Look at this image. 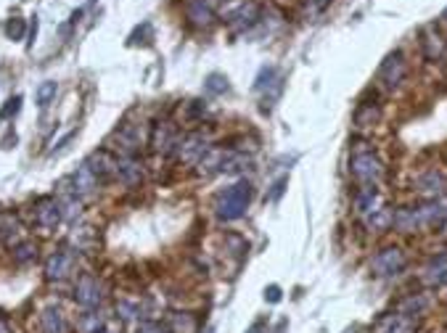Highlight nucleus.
Segmentation results:
<instances>
[{"instance_id": "obj_39", "label": "nucleus", "mask_w": 447, "mask_h": 333, "mask_svg": "<svg viewBox=\"0 0 447 333\" xmlns=\"http://www.w3.org/2000/svg\"><path fill=\"white\" fill-rule=\"evenodd\" d=\"M259 328H262V323H254V325H252V331H249V333H257Z\"/></svg>"}, {"instance_id": "obj_31", "label": "nucleus", "mask_w": 447, "mask_h": 333, "mask_svg": "<svg viewBox=\"0 0 447 333\" xmlns=\"http://www.w3.org/2000/svg\"><path fill=\"white\" fill-rule=\"evenodd\" d=\"M302 6H305V14H307L309 19H315V17H320L328 6H331V0H302Z\"/></svg>"}, {"instance_id": "obj_17", "label": "nucleus", "mask_w": 447, "mask_h": 333, "mask_svg": "<svg viewBox=\"0 0 447 333\" xmlns=\"http://www.w3.org/2000/svg\"><path fill=\"white\" fill-rule=\"evenodd\" d=\"M415 328H418L415 317L400 315V312H397L395 317L384 320V325H381V333H415Z\"/></svg>"}, {"instance_id": "obj_38", "label": "nucleus", "mask_w": 447, "mask_h": 333, "mask_svg": "<svg viewBox=\"0 0 447 333\" xmlns=\"http://www.w3.org/2000/svg\"><path fill=\"white\" fill-rule=\"evenodd\" d=\"M0 333H11V325H8L6 317H0Z\"/></svg>"}, {"instance_id": "obj_36", "label": "nucleus", "mask_w": 447, "mask_h": 333, "mask_svg": "<svg viewBox=\"0 0 447 333\" xmlns=\"http://www.w3.org/2000/svg\"><path fill=\"white\" fill-rule=\"evenodd\" d=\"M281 297H283V294H281V286H268V288H265V301H270V304H278V301H281Z\"/></svg>"}, {"instance_id": "obj_21", "label": "nucleus", "mask_w": 447, "mask_h": 333, "mask_svg": "<svg viewBox=\"0 0 447 333\" xmlns=\"http://www.w3.org/2000/svg\"><path fill=\"white\" fill-rule=\"evenodd\" d=\"M426 307H429V297L426 294H411L408 299L400 304V315H408V317H418L421 312H426Z\"/></svg>"}, {"instance_id": "obj_2", "label": "nucleus", "mask_w": 447, "mask_h": 333, "mask_svg": "<svg viewBox=\"0 0 447 333\" xmlns=\"http://www.w3.org/2000/svg\"><path fill=\"white\" fill-rule=\"evenodd\" d=\"M254 196V188L249 180H236L233 185H228L225 191H220V196L215 201V212L223 222H236L246 215L249 204Z\"/></svg>"}, {"instance_id": "obj_29", "label": "nucleus", "mask_w": 447, "mask_h": 333, "mask_svg": "<svg viewBox=\"0 0 447 333\" xmlns=\"http://www.w3.org/2000/svg\"><path fill=\"white\" fill-rule=\"evenodd\" d=\"M27 32V24H24V19H8V24H6V34H8V40H21Z\"/></svg>"}, {"instance_id": "obj_19", "label": "nucleus", "mask_w": 447, "mask_h": 333, "mask_svg": "<svg viewBox=\"0 0 447 333\" xmlns=\"http://www.w3.org/2000/svg\"><path fill=\"white\" fill-rule=\"evenodd\" d=\"M40 320H43V331L45 333H67L69 331L67 320H64V312L56 310V307H48Z\"/></svg>"}, {"instance_id": "obj_15", "label": "nucleus", "mask_w": 447, "mask_h": 333, "mask_svg": "<svg viewBox=\"0 0 447 333\" xmlns=\"http://www.w3.org/2000/svg\"><path fill=\"white\" fill-rule=\"evenodd\" d=\"M90 169H93V175L98 178V180H106L109 175H114L117 172V159H111L106 151H96L90 159L85 162Z\"/></svg>"}, {"instance_id": "obj_28", "label": "nucleus", "mask_w": 447, "mask_h": 333, "mask_svg": "<svg viewBox=\"0 0 447 333\" xmlns=\"http://www.w3.org/2000/svg\"><path fill=\"white\" fill-rule=\"evenodd\" d=\"M34 257H37V244H32V241H27V244L14 249V262L17 265H27V262H32Z\"/></svg>"}, {"instance_id": "obj_20", "label": "nucleus", "mask_w": 447, "mask_h": 333, "mask_svg": "<svg viewBox=\"0 0 447 333\" xmlns=\"http://www.w3.org/2000/svg\"><path fill=\"white\" fill-rule=\"evenodd\" d=\"M418 188L426 193V196H439L445 191V178L437 172V169H429L426 175L418 178Z\"/></svg>"}, {"instance_id": "obj_9", "label": "nucleus", "mask_w": 447, "mask_h": 333, "mask_svg": "<svg viewBox=\"0 0 447 333\" xmlns=\"http://www.w3.org/2000/svg\"><path fill=\"white\" fill-rule=\"evenodd\" d=\"M74 272V254L72 251H53L45 262V278L48 281H64Z\"/></svg>"}, {"instance_id": "obj_34", "label": "nucleus", "mask_w": 447, "mask_h": 333, "mask_svg": "<svg viewBox=\"0 0 447 333\" xmlns=\"http://www.w3.org/2000/svg\"><path fill=\"white\" fill-rule=\"evenodd\" d=\"M19 109H21V96H14V98L6 100V106H3V111H0V119H8L19 114Z\"/></svg>"}, {"instance_id": "obj_6", "label": "nucleus", "mask_w": 447, "mask_h": 333, "mask_svg": "<svg viewBox=\"0 0 447 333\" xmlns=\"http://www.w3.org/2000/svg\"><path fill=\"white\" fill-rule=\"evenodd\" d=\"M103 299V288H101V281L96 278V275H80V281L74 283V301L80 304V307H85V310H96Z\"/></svg>"}, {"instance_id": "obj_27", "label": "nucleus", "mask_w": 447, "mask_h": 333, "mask_svg": "<svg viewBox=\"0 0 447 333\" xmlns=\"http://www.w3.org/2000/svg\"><path fill=\"white\" fill-rule=\"evenodd\" d=\"M56 93H58V85L53 83V80H45V83L40 85L37 90H34V98H37V106L40 109H45L53 98H56Z\"/></svg>"}, {"instance_id": "obj_3", "label": "nucleus", "mask_w": 447, "mask_h": 333, "mask_svg": "<svg viewBox=\"0 0 447 333\" xmlns=\"http://www.w3.org/2000/svg\"><path fill=\"white\" fill-rule=\"evenodd\" d=\"M349 172H352V178L360 185H376L384 178V164H381L378 156H373L371 151H365V153H355L352 156Z\"/></svg>"}, {"instance_id": "obj_8", "label": "nucleus", "mask_w": 447, "mask_h": 333, "mask_svg": "<svg viewBox=\"0 0 447 333\" xmlns=\"http://www.w3.org/2000/svg\"><path fill=\"white\" fill-rule=\"evenodd\" d=\"M215 11H217V0H186V19L190 27L204 30L215 21Z\"/></svg>"}, {"instance_id": "obj_14", "label": "nucleus", "mask_w": 447, "mask_h": 333, "mask_svg": "<svg viewBox=\"0 0 447 333\" xmlns=\"http://www.w3.org/2000/svg\"><path fill=\"white\" fill-rule=\"evenodd\" d=\"M355 209H358V215H362V217L373 215L376 209H381V206H378L376 185H360V188H358V193H355Z\"/></svg>"}, {"instance_id": "obj_16", "label": "nucleus", "mask_w": 447, "mask_h": 333, "mask_svg": "<svg viewBox=\"0 0 447 333\" xmlns=\"http://www.w3.org/2000/svg\"><path fill=\"white\" fill-rule=\"evenodd\" d=\"M151 143H154V149L162 151V153H170V151L177 149V138H175V130H172L170 122H162V125H156Z\"/></svg>"}, {"instance_id": "obj_42", "label": "nucleus", "mask_w": 447, "mask_h": 333, "mask_svg": "<svg viewBox=\"0 0 447 333\" xmlns=\"http://www.w3.org/2000/svg\"><path fill=\"white\" fill-rule=\"evenodd\" d=\"M101 333H111V331H101Z\"/></svg>"}, {"instance_id": "obj_25", "label": "nucleus", "mask_w": 447, "mask_h": 333, "mask_svg": "<svg viewBox=\"0 0 447 333\" xmlns=\"http://www.w3.org/2000/svg\"><path fill=\"white\" fill-rule=\"evenodd\" d=\"M228 90H230V85H228V77H225V74L212 72V74L204 80V93H206V96H225Z\"/></svg>"}, {"instance_id": "obj_22", "label": "nucleus", "mask_w": 447, "mask_h": 333, "mask_svg": "<svg viewBox=\"0 0 447 333\" xmlns=\"http://www.w3.org/2000/svg\"><path fill=\"white\" fill-rule=\"evenodd\" d=\"M257 21V6H241L239 11H233L230 14V24L236 27V30H246V27H252Z\"/></svg>"}, {"instance_id": "obj_26", "label": "nucleus", "mask_w": 447, "mask_h": 333, "mask_svg": "<svg viewBox=\"0 0 447 333\" xmlns=\"http://www.w3.org/2000/svg\"><path fill=\"white\" fill-rule=\"evenodd\" d=\"M281 80V74H278V69L275 67H262L257 74V80H254V90L257 93H265L268 87H273L275 83Z\"/></svg>"}, {"instance_id": "obj_33", "label": "nucleus", "mask_w": 447, "mask_h": 333, "mask_svg": "<svg viewBox=\"0 0 447 333\" xmlns=\"http://www.w3.org/2000/svg\"><path fill=\"white\" fill-rule=\"evenodd\" d=\"M135 333H172V331H170V325H162L159 320H146V323L138 325Z\"/></svg>"}, {"instance_id": "obj_24", "label": "nucleus", "mask_w": 447, "mask_h": 333, "mask_svg": "<svg viewBox=\"0 0 447 333\" xmlns=\"http://www.w3.org/2000/svg\"><path fill=\"white\" fill-rule=\"evenodd\" d=\"M365 225H368L371 230H376V233H384V230L392 228V212H389V209H376L373 215L365 217Z\"/></svg>"}, {"instance_id": "obj_12", "label": "nucleus", "mask_w": 447, "mask_h": 333, "mask_svg": "<svg viewBox=\"0 0 447 333\" xmlns=\"http://www.w3.org/2000/svg\"><path fill=\"white\" fill-rule=\"evenodd\" d=\"M424 283L431 286V288H439V286H447V251L445 254H437L431 257L426 267H424Z\"/></svg>"}, {"instance_id": "obj_4", "label": "nucleus", "mask_w": 447, "mask_h": 333, "mask_svg": "<svg viewBox=\"0 0 447 333\" xmlns=\"http://www.w3.org/2000/svg\"><path fill=\"white\" fill-rule=\"evenodd\" d=\"M405 265H408V257L400 246H386V249L376 251L371 259V270L378 278H392L397 272H402Z\"/></svg>"}, {"instance_id": "obj_13", "label": "nucleus", "mask_w": 447, "mask_h": 333, "mask_svg": "<svg viewBox=\"0 0 447 333\" xmlns=\"http://www.w3.org/2000/svg\"><path fill=\"white\" fill-rule=\"evenodd\" d=\"M114 175H117L124 185H138L143 180V166H140V162L133 159V156H122V159H117V172H114Z\"/></svg>"}, {"instance_id": "obj_41", "label": "nucleus", "mask_w": 447, "mask_h": 333, "mask_svg": "<svg viewBox=\"0 0 447 333\" xmlns=\"http://www.w3.org/2000/svg\"><path fill=\"white\" fill-rule=\"evenodd\" d=\"M442 19H447V11H445V14H442Z\"/></svg>"}, {"instance_id": "obj_35", "label": "nucleus", "mask_w": 447, "mask_h": 333, "mask_svg": "<svg viewBox=\"0 0 447 333\" xmlns=\"http://www.w3.org/2000/svg\"><path fill=\"white\" fill-rule=\"evenodd\" d=\"M286 185H289V178H286V175H283V178H278V180L273 183V188H270V193H268V201H273V204H275V201L283 196Z\"/></svg>"}, {"instance_id": "obj_32", "label": "nucleus", "mask_w": 447, "mask_h": 333, "mask_svg": "<svg viewBox=\"0 0 447 333\" xmlns=\"http://www.w3.org/2000/svg\"><path fill=\"white\" fill-rule=\"evenodd\" d=\"M117 312H120L122 320H135V317L140 315V307L133 304V301H120V304H117Z\"/></svg>"}, {"instance_id": "obj_7", "label": "nucleus", "mask_w": 447, "mask_h": 333, "mask_svg": "<svg viewBox=\"0 0 447 333\" xmlns=\"http://www.w3.org/2000/svg\"><path fill=\"white\" fill-rule=\"evenodd\" d=\"M64 219V212H61V204L51 196H43V199L34 204V222H37V228L40 230H45V233H51L56 230V225Z\"/></svg>"}, {"instance_id": "obj_11", "label": "nucleus", "mask_w": 447, "mask_h": 333, "mask_svg": "<svg viewBox=\"0 0 447 333\" xmlns=\"http://www.w3.org/2000/svg\"><path fill=\"white\" fill-rule=\"evenodd\" d=\"M177 156L183 159V162H201L204 159V153L209 151V143H206V138L201 133H190L188 138H183L180 143H177Z\"/></svg>"}, {"instance_id": "obj_1", "label": "nucleus", "mask_w": 447, "mask_h": 333, "mask_svg": "<svg viewBox=\"0 0 447 333\" xmlns=\"http://www.w3.org/2000/svg\"><path fill=\"white\" fill-rule=\"evenodd\" d=\"M447 222V206L424 204V206H402L392 212V228L400 233H418L429 228H442Z\"/></svg>"}, {"instance_id": "obj_40", "label": "nucleus", "mask_w": 447, "mask_h": 333, "mask_svg": "<svg viewBox=\"0 0 447 333\" xmlns=\"http://www.w3.org/2000/svg\"><path fill=\"white\" fill-rule=\"evenodd\" d=\"M344 333H358V331H355V328H347V331H344Z\"/></svg>"}, {"instance_id": "obj_37", "label": "nucleus", "mask_w": 447, "mask_h": 333, "mask_svg": "<svg viewBox=\"0 0 447 333\" xmlns=\"http://www.w3.org/2000/svg\"><path fill=\"white\" fill-rule=\"evenodd\" d=\"M74 135H77V130H72V133L64 135V138H61V140H58V143H56V146L51 149V153H61V151L67 149V143L72 140V138H74Z\"/></svg>"}, {"instance_id": "obj_30", "label": "nucleus", "mask_w": 447, "mask_h": 333, "mask_svg": "<svg viewBox=\"0 0 447 333\" xmlns=\"http://www.w3.org/2000/svg\"><path fill=\"white\" fill-rule=\"evenodd\" d=\"M170 331L172 333H190L193 331V320L188 315H170Z\"/></svg>"}, {"instance_id": "obj_10", "label": "nucleus", "mask_w": 447, "mask_h": 333, "mask_svg": "<svg viewBox=\"0 0 447 333\" xmlns=\"http://www.w3.org/2000/svg\"><path fill=\"white\" fill-rule=\"evenodd\" d=\"M72 193L74 196H80V199H90V196H96V191H98V185L101 180L93 175V169L87 164H80L77 166V172L72 175Z\"/></svg>"}, {"instance_id": "obj_5", "label": "nucleus", "mask_w": 447, "mask_h": 333, "mask_svg": "<svg viewBox=\"0 0 447 333\" xmlns=\"http://www.w3.org/2000/svg\"><path fill=\"white\" fill-rule=\"evenodd\" d=\"M405 72H408V64H405V56L402 50H395L384 58V64L378 67V83L384 85L386 90H395L397 85L405 80Z\"/></svg>"}, {"instance_id": "obj_23", "label": "nucleus", "mask_w": 447, "mask_h": 333, "mask_svg": "<svg viewBox=\"0 0 447 333\" xmlns=\"http://www.w3.org/2000/svg\"><path fill=\"white\" fill-rule=\"evenodd\" d=\"M378 122V106L373 103H360L358 111H355V127H373Z\"/></svg>"}, {"instance_id": "obj_18", "label": "nucleus", "mask_w": 447, "mask_h": 333, "mask_svg": "<svg viewBox=\"0 0 447 333\" xmlns=\"http://www.w3.org/2000/svg\"><path fill=\"white\" fill-rule=\"evenodd\" d=\"M421 45H424L426 58H429V61H437V58L442 56V50H445V40H442V34H439V32H434V27H429V30L424 32Z\"/></svg>"}]
</instances>
